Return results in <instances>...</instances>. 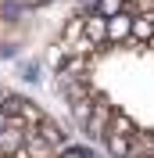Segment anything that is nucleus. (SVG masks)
I'll list each match as a JSON object with an SVG mask.
<instances>
[{
    "label": "nucleus",
    "instance_id": "9d476101",
    "mask_svg": "<svg viewBox=\"0 0 154 158\" xmlns=\"http://www.w3.org/2000/svg\"><path fill=\"white\" fill-rule=\"evenodd\" d=\"M111 133H122V137H136V133H140V129H136V122L129 115H125V111H115V115H111Z\"/></svg>",
    "mask_w": 154,
    "mask_h": 158
},
{
    "label": "nucleus",
    "instance_id": "20e7f679",
    "mask_svg": "<svg viewBox=\"0 0 154 158\" xmlns=\"http://www.w3.org/2000/svg\"><path fill=\"white\" fill-rule=\"evenodd\" d=\"M36 129V137L43 140V144H47L50 151H54V155H58V151H65L68 148V140H65V133H61L58 126H54V122H50V118H43V122H39V126H32Z\"/></svg>",
    "mask_w": 154,
    "mask_h": 158
},
{
    "label": "nucleus",
    "instance_id": "f03ea898",
    "mask_svg": "<svg viewBox=\"0 0 154 158\" xmlns=\"http://www.w3.org/2000/svg\"><path fill=\"white\" fill-rule=\"evenodd\" d=\"M111 115H115V108H111V104L100 97V101L93 104V115H90V122H86V133L100 140V137L107 133V126H111Z\"/></svg>",
    "mask_w": 154,
    "mask_h": 158
},
{
    "label": "nucleus",
    "instance_id": "2eb2a0df",
    "mask_svg": "<svg viewBox=\"0 0 154 158\" xmlns=\"http://www.w3.org/2000/svg\"><path fill=\"white\" fill-rule=\"evenodd\" d=\"M4 126H7V115H4V111H0V129H4Z\"/></svg>",
    "mask_w": 154,
    "mask_h": 158
},
{
    "label": "nucleus",
    "instance_id": "4468645a",
    "mask_svg": "<svg viewBox=\"0 0 154 158\" xmlns=\"http://www.w3.org/2000/svg\"><path fill=\"white\" fill-rule=\"evenodd\" d=\"M4 101H7V90H4V86H0V104H4Z\"/></svg>",
    "mask_w": 154,
    "mask_h": 158
},
{
    "label": "nucleus",
    "instance_id": "7ed1b4c3",
    "mask_svg": "<svg viewBox=\"0 0 154 158\" xmlns=\"http://www.w3.org/2000/svg\"><path fill=\"white\" fill-rule=\"evenodd\" d=\"M129 40H136V43H154V11L133 15V25H129Z\"/></svg>",
    "mask_w": 154,
    "mask_h": 158
},
{
    "label": "nucleus",
    "instance_id": "39448f33",
    "mask_svg": "<svg viewBox=\"0 0 154 158\" xmlns=\"http://www.w3.org/2000/svg\"><path fill=\"white\" fill-rule=\"evenodd\" d=\"M83 36H86L93 47L107 43V18H100V15H83Z\"/></svg>",
    "mask_w": 154,
    "mask_h": 158
},
{
    "label": "nucleus",
    "instance_id": "6e6552de",
    "mask_svg": "<svg viewBox=\"0 0 154 158\" xmlns=\"http://www.w3.org/2000/svg\"><path fill=\"white\" fill-rule=\"evenodd\" d=\"M100 140L107 144V151H111L115 158H129V148H133V137H122V133H111V129H107V133H104Z\"/></svg>",
    "mask_w": 154,
    "mask_h": 158
},
{
    "label": "nucleus",
    "instance_id": "ddd939ff",
    "mask_svg": "<svg viewBox=\"0 0 154 158\" xmlns=\"http://www.w3.org/2000/svg\"><path fill=\"white\" fill-rule=\"evenodd\" d=\"M54 158H90V151H86V148H75V144H68V148L58 151Z\"/></svg>",
    "mask_w": 154,
    "mask_h": 158
},
{
    "label": "nucleus",
    "instance_id": "0eeeda50",
    "mask_svg": "<svg viewBox=\"0 0 154 158\" xmlns=\"http://www.w3.org/2000/svg\"><path fill=\"white\" fill-rule=\"evenodd\" d=\"M22 148H25V155H29V158H54V151H50L47 144L36 137V129H25V140H22Z\"/></svg>",
    "mask_w": 154,
    "mask_h": 158
},
{
    "label": "nucleus",
    "instance_id": "dca6fc26",
    "mask_svg": "<svg viewBox=\"0 0 154 158\" xmlns=\"http://www.w3.org/2000/svg\"><path fill=\"white\" fill-rule=\"evenodd\" d=\"M90 4H97V0H83V7H90Z\"/></svg>",
    "mask_w": 154,
    "mask_h": 158
},
{
    "label": "nucleus",
    "instance_id": "9b49d317",
    "mask_svg": "<svg viewBox=\"0 0 154 158\" xmlns=\"http://www.w3.org/2000/svg\"><path fill=\"white\" fill-rule=\"evenodd\" d=\"M122 7H125V0H97V4H93V15H100V18H111V15H118Z\"/></svg>",
    "mask_w": 154,
    "mask_h": 158
},
{
    "label": "nucleus",
    "instance_id": "1a4fd4ad",
    "mask_svg": "<svg viewBox=\"0 0 154 158\" xmlns=\"http://www.w3.org/2000/svg\"><path fill=\"white\" fill-rule=\"evenodd\" d=\"M68 104H72V118H75L79 126L86 129L90 115H93V97H79V101H68Z\"/></svg>",
    "mask_w": 154,
    "mask_h": 158
},
{
    "label": "nucleus",
    "instance_id": "f8f14e48",
    "mask_svg": "<svg viewBox=\"0 0 154 158\" xmlns=\"http://www.w3.org/2000/svg\"><path fill=\"white\" fill-rule=\"evenodd\" d=\"M75 40H83V15H79V18H72V22L65 25V40H61V47H72Z\"/></svg>",
    "mask_w": 154,
    "mask_h": 158
},
{
    "label": "nucleus",
    "instance_id": "f257e3e1",
    "mask_svg": "<svg viewBox=\"0 0 154 158\" xmlns=\"http://www.w3.org/2000/svg\"><path fill=\"white\" fill-rule=\"evenodd\" d=\"M22 140H25V126L14 122V118H7V126L0 129V158H11L22 148Z\"/></svg>",
    "mask_w": 154,
    "mask_h": 158
},
{
    "label": "nucleus",
    "instance_id": "423d86ee",
    "mask_svg": "<svg viewBox=\"0 0 154 158\" xmlns=\"http://www.w3.org/2000/svg\"><path fill=\"white\" fill-rule=\"evenodd\" d=\"M129 25H133V15H125V11L111 15V18H107V40H111V43H125V40H129Z\"/></svg>",
    "mask_w": 154,
    "mask_h": 158
}]
</instances>
